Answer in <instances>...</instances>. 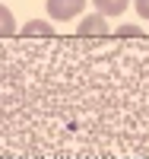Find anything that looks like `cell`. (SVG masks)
Returning a JSON list of instances; mask_svg holds the SVG:
<instances>
[{
  "mask_svg": "<svg viewBox=\"0 0 149 159\" xmlns=\"http://www.w3.org/2000/svg\"><path fill=\"white\" fill-rule=\"evenodd\" d=\"M130 7V0H95V10L105 13V16H121Z\"/></svg>",
  "mask_w": 149,
  "mask_h": 159,
  "instance_id": "4",
  "label": "cell"
},
{
  "mask_svg": "<svg viewBox=\"0 0 149 159\" xmlns=\"http://www.w3.org/2000/svg\"><path fill=\"white\" fill-rule=\"evenodd\" d=\"M133 7H137L140 19H149V0H133Z\"/></svg>",
  "mask_w": 149,
  "mask_h": 159,
  "instance_id": "7",
  "label": "cell"
},
{
  "mask_svg": "<svg viewBox=\"0 0 149 159\" xmlns=\"http://www.w3.org/2000/svg\"><path fill=\"white\" fill-rule=\"evenodd\" d=\"M0 32H3L7 38H10V35H19V29H16V16L10 13V7H0Z\"/></svg>",
  "mask_w": 149,
  "mask_h": 159,
  "instance_id": "5",
  "label": "cell"
},
{
  "mask_svg": "<svg viewBox=\"0 0 149 159\" xmlns=\"http://www.w3.org/2000/svg\"><path fill=\"white\" fill-rule=\"evenodd\" d=\"M108 32H111V25H108V16H105V13H89V16L76 25V35H79V38H92V35L102 38V35H108Z\"/></svg>",
  "mask_w": 149,
  "mask_h": 159,
  "instance_id": "2",
  "label": "cell"
},
{
  "mask_svg": "<svg viewBox=\"0 0 149 159\" xmlns=\"http://www.w3.org/2000/svg\"><path fill=\"white\" fill-rule=\"evenodd\" d=\"M83 7H86V0H48V16L54 22H67V19L79 16Z\"/></svg>",
  "mask_w": 149,
  "mask_h": 159,
  "instance_id": "1",
  "label": "cell"
},
{
  "mask_svg": "<svg viewBox=\"0 0 149 159\" xmlns=\"http://www.w3.org/2000/svg\"><path fill=\"white\" fill-rule=\"evenodd\" d=\"M117 38H143V29H140V25H121Z\"/></svg>",
  "mask_w": 149,
  "mask_h": 159,
  "instance_id": "6",
  "label": "cell"
},
{
  "mask_svg": "<svg viewBox=\"0 0 149 159\" xmlns=\"http://www.w3.org/2000/svg\"><path fill=\"white\" fill-rule=\"evenodd\" d=\"M22 38H51L54 35V25L45 22V19H32V22H25L22 29H19Z\"/></svg>",
  "mask_w": 149,
  "mask_h": 159,
  "instance_id": "3",
  "label": "cell"
}]
</instances>
